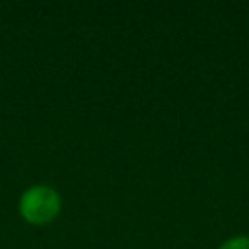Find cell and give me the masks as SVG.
Segmentation results:
<instances>
[{"instance_id": "6da1fadb", "label": "cell", "mask_w": 249, "mask_h": 249, "mask_svg": "<svg viewBox=\"0 0 249 249\" xmlns=\"http://www.w3.org/2000/svg\"><path fill=\"white\" fill-rule=\"evenodd\" d=\"M19 214L25 222L43 226L53 222L58 212L62 210V196L60 193L45 183H37L27 187L19 196Z\"/></svg>"}, {"instance_id": "7a4b0ae2", "label": "cell", "mask_w": 249, "mask_h": 249, "mask_svg": "<svg viewBox=\"0 0 249 249\" xmlns=\"http://www.w3.org/2000/svg\"><path fill=\"white\" fill-rule=\"evenodd\" d=\"M218 249H249V237L247 235H235L226 239Z\"/></svg>"}]
</instances>
